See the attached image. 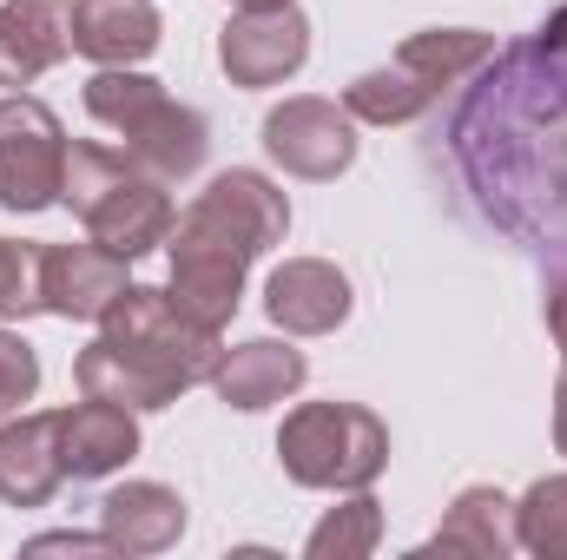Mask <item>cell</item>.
<instances>
[{"instance_id":"4","label":"cell","mask_w":567,"mask_h":560,"mask_svg":"<svg viewBox=\"0 0 567 560\" xmlns=\"http://www.w3.org/2000/svg\"><path fill=\"white\" fill-rule=\"evenodd\" d=\"M86 113L106 126V133H120L126 145V158H140L152 178H192L198 165H205V152H212V126H205V113H192V106H178L158 80H145L133 66H100L93 80H86Z\"/></svg>"},{"instance_id":"18","label":"cell","mask_w":567,"mask_h":560,"mask_svg":"<svg viewBox=\"0 0 567 560\" xmlns=\"http://www.w3.org/2000/svg\"><path fill=\"white\" fill-rule=\"evenodd\" d=\"M515 501L502 488H462L455 508L442 515V528L429 535V554H475V560H502L515 554Z\"/></svg>"},{"instance_id":"8","label":"cell","mask_w":567,"mask_h":560,"mask_svg":"<svg viewBox=\"0 0 567 560\" xmlns=\"http://www.w3.org/2000/svg\"><path fill=\"white\" fill-rule=\"evenodd\" d=\"M303 60H310V20L290 0L238 7L231 27L218 33V66L231 73V86H284Z\"/></svg>"},{"instance_id":"3","label":"cell","mask_w":567,"mask_h":560,"mask_svg":"<svg viewBox=\"0 0 567 560\" xmlns=\"http://www.w3.org/2000/svg\"><path fill=\"white\" fill-rule=\"evenodd\" d=\"M60 205H73V218L93 231V245L120 251V258H145L172 238V198L165 178H152L140 158L106 152V145H66V185Z\"/></svg>"},{"instance_id":"16","label":"cell","mask_w":567,"mask_h":560,"mask_svg":"<svg viewBox=\"0 0 567 560\" xmlns=\"http://www.w3.org/2000/svg\"><path fill=\"white\" fill-rule=\"evenodd\" d=\"M303 376H310L303 350L258 336V343H238V350H225V356H218L212 390H218L231 409H245V416H251V409H271V403H284V396H297V390H303Z\"/></svg>"},{"instance_id":"7","label":"cell","mask_w":567,"mask_h":560,"mask_svg":"<svg viewBox=\"0 0 567 560\" xmlns=\"http://www.w3.org/2000/svg\"><path fill=\"white\" fill-rule=\"evenodd\" d=\"M66 185V133L53 106L7 93L0 100V205L7 211H47Z\"/></svg>"},{"instance_id":"19","label":"cell","mask_w":567,"mask_h":560,"mask_svg":"<svg viewBox=\"0 0 567 560\" xmlns=\"http://www.w3.org/2000/svg\"><path fill=\"white\" fill-rule=\"evenodd\" d=\"M515 541L542 560H567V475H542L515 501Z\"/></svg>"},{"instance_id":"20","label":"cell","mask_w":567,"mask_h":560,"mask_svg":"<svg viewBox=\"0 0 567 560\" xmlns=\"http://www.w3.org/2000/svg\"><path fill=\"white\" fill-rule=\"evenodd\" d=\"M377 541H383V508L363 495V488H350V501L343 508H330L317 528H310V560H350V554H377Z\"/></svg>"},{"instance_id":"26","label":"cell","mask_w":567,"mask_h":560,"mask_svg":"<svg viewBox=\"0 0 567 560\" xmlns=\"http://www.w3.org/2000/svg\"><path fill=\"white\" fill-rule=\"evenodd\" d=\"M238 7H284V0H238Z\"/></svg>"},{"instance_id":"6","label":"cell","mask_w":567,"mask_h":560,"mask_svg":"<svg viewBox=\"0 0 567 560\" xmlns=\"http://www.w3.org/2000/svg\"><path fill=\"white\" fill-rule=\"evenodd\" d=\"M278 462L297 488H370L390 462V428L363 403H303L278 428Z\"/></svg>"},{"instance_id":"10","label":"cell","mask_w":567,"mask_h":560,"mask_svg":"<svg viewBox=\"0 0 567 560\" xmlns=\"http://www.w3.org/2000/svg\"><path fill=\"white\" fill-rule=\"evenodd\" d=\"M126 265L106 245H47L40 251V310L66 317V323H100L120 297H126Z\"/></svg>"},{"instance_id":"22","label":"cell","mask_w":567,"mask_h":560,"mask_svg":"<svg viewBox=\"0 0 567 560\" xmlns=\"http://www.w3.org/2000/svg\"><path fill=\"white\" fill-rule=\"evenodd\" d=\"M33 390H40V356L13 330H0V416H13L20 403H33Z\"/></svg>"},{"instance_id":"23","label":"cell","mask_w":567,"mask_h":560,"mask_svg":"<svg viewBox=\"0 0 567 560\" xmlns=\"http://www.w3.org/2000/svg\"><path fill=\"white\" fill-rule=\"evenodd\" d=\"M548 336L561 343V356H567V271L548 283Z\"/></svg>"},{"instance_id":"15","label":"cell","mask_w":567,"mask_h":560,"mask_svg":"<svg viewBox=\"0 0 567 560\" xmlns=\"http://www.w3.org/2000/svg\"><path fill=\"white\" fill-rule=\"evenodd\" d=\"M158 7L152 0H73V53L100 66H140L158 53Z\"/></svg>"},{"instance_id":"12","label":"cell","mask_w":567,"mask_h":560,"mask_svg":"<svg viewBox=\"0 0 567 560\" xmlns=\"http://www.w3.org/2000/svg\"><path fill=\"white\" fill-rule=\"evenodd\" d=\"M265 310L290 336H330L350 317V278L323 258H290L265 283Z\"/></svg>"},{"instance_id":"17","label":"cell","mask_w":567,"mask_h":560,"mask_svg":"<svg viewBox=\"0 0 567 560\" xmlns=\"http://www.w3.org/2000/svg\"><path fill=\"white\" fill-rule=\"evenodd\" d=\"M100 535L113 554H165L185 535V501L165 481H126L100 501Z\"/></svg>"},{"instance_id":"11","label":"cell","mask_w":567,"mask_h":560,"mask_svg":"<svg viewBox=\"0 0 567 560\" xmlns=\"http://www.w3.org/2000/svg\"><path fill=\"white\" fill-rule=\"evenodd\" d=\"M73 53V0H0V86H33Z\"/></svg>"},{"instance_id":"2","label":"cell","mask_w":567,"mask_h":560,"mask_svg":"<svg viewBox=\"0 0 567 560\" xmlns=\"http://www.w3.org/2000/svg\"><path fill=\"white\" fill-rule=\"evenodd\" d=\"M218 356H225L218 330L192 323L165 290L126 283V297L100 317V343L80 350L73 376L86 396H106L140 416V409L178 403L192 383H212Z\"/></svg>"},{"instance_id":"21","label":"cell","mask_w":567,"mask_h":560,"mask_svg":"<svg viewBox=\"0 0 567 560\" xmlns=\"http://www.w3.org/2000/svg\"><path fill=\"white\" fill-rule=\"evenodd\" d=\"M40 310V245L0 238V317H33Z\"/></svg>"},{"instance_id":"13","label":"cell","mask_w":567,"mask_h":560,"mask_svg":"<svg viewBox=\"0 0 567 560\" xmlns=\"http://www.w3.org/2000/svg\"><path fill=\"white\" fill-rule=\"evenodd\" d=\"M140 455V422L133 409L106 403V396H86L73 409H60V462L73 481H100L113 468H126Z\"/></svg>"},{"instance_id":"14","label":"cell","mask_w":567,"mask_h":560,"mask_svg":"<svg viewBox=\"0 0 567 560\" xmlns=\"http://www.w3.org/2000/svg\"><path fill=\"white\" fill-rule=\"evenodd\" d=\"M60 481H66L60 416H13L0 428V501L7 508H47Z\"/></svg>"},{"instance_id":"5","label":"cell","mask_w":567,"mask_h":560,"mask_svg":"<svg viewBox=\"0 0 567 560\" xmlns=\"http://www.w3.org/2000/svg\"><path fill=\"white\" fill-rule=\"evenodd\" d=\"M488 60H495V40L488 33H475V27H429V33H410L403 40V53L390 66L357 73L350 93H343V106L363 126H410L416 113H429L442 100V86L468 80Z\"/></svg>"},{"instance_id":"24","label":"cell","mask_w":567,"mask_h":560,"mask_svg":"<svg viewBox=\"0 0 567 560\" xmlns=\"http://www.w3.org/2000/svg\"><path fill=\"white\" fill-rule=\"evenodd\" d=\"M535 46H542L555 66H567V7H555V13H548V27H542V40H535Z\"/></svg>"},{"instance_id":"9","label":"cell","mask_w":567,"mask_h":560,"mask_svg":"<svg viewBox=\"0 0 567 560\" xmlns=\"http://www.w3.org/2000/svg\"><path fill=\"white\" fill-rule=\"evenodd\" d=\"M265 152L297 178H337L357 158V126L350 106L337 100H284L265 113Z\"/></svg>"},{"instance_id":"25","label":"cell","mask_w":567,"mask_h":560,"mask_svg":"<svg viewBox=\"0 0 567 560\" xmlns=\"http://www.w3.org/2000/svg\"><path fill=\"white\" fill-rule=\"evenodd\" d=\"M555 448L567 455V376L555 383Z\"/></svg>"},{"instance_id":"1","label":"cell","mask_w":567,"mask_h":560,"mask_svg":"<svg viewBox=\"0 0 567 560\" xmlns=\"http://www.w3.org/2000/svg\"><path fill=\"white\" fill-rule=\"evenodd\" d=\"M284 231H290V205H284V191L265 172H245V165L218 172V178L198 191V205H192V211L172 225V238H165V251H172V283H165V297H172L192 323L225 330V323L238 317L251 258H265L271 245H284Z\"/></svg>"}]
</instances>
